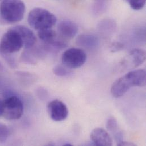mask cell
I'll list each match as a JSON object with an SVG mask.
<instances>
[{"label":"cell","mask_w":146,"mask_h":146,"mask_svg":"<svg viewBox=\"0 0 146 146\" xmlns=\"http://www.w3.org/2000/svg\"><path fill=\"white\" fill-rule=\"evenodd\" d=\"M146 82V73L145 70H133L114 82L110 89L111 93L113 97L119 98L132 87L145 86Z\"/></svg>","instance_id":"6da1fadb"},{"label":"cell","mask_w":146,"mask_h":146,"mask_svg":"<svg viewBox=\"0 0 146 146\" xmlns=\"http://www.w3.org/2000/svg\"><path fill=\"white\" fill-rule=\"evenodd\" d=\"M25 11V5L22 0H3L0 4L1 18L9 23L20 22Z\"/></svg>","instance_id":"7a4b0ae2"},{"label":"cell","mask_w":146,"mask_h":146,"mask_svg":"<svg viewBox=\"0 0 146 146\" xmlns=\"http://www.w3.org/2000/svg\"><path fill=\"white\" fill-rule=\"evenodd\" d=\"M57 22V18L50 11L40 7L33 9L29 14L28 22L33 29L40 30L51 29Z\"/></svg>","instance_id":"3957f363"},{"label":"cell","mask_w":146,"mask_h":146,"mask_svg":"<svg viewBox=\"0 0 146 146\" xmlns=\"http://www.w3.org/2000/svg\"><path fill=\"white\" fill-rule=\"evenodd\" d=\"M23 47V40L19 34L13 28L5 33L0 40V54L10 55Z\"/></svg>","instance_id":"277c9868"},{"label":"cell","mask_w":146,"mask_h":146,"mask_svg":"<svg viewBox=\"0 0 146 146\" xmlns=\"http://www.w3.org/2000/svg\"><path fill=\"white\" fill-rule=\"evenodd\" d=\"M2 102V117L7 120H17L21 118L23 113V104L19 97L11 96Z\"/></svg>","instance_id":"5b68a950"},{"label":"cell","mask_w":146,"mask_h":146,"mask_svg":"<svg viewBox=\"0 0 146 146\" xmlns=\"http://www.w3.org/2000/svg\"><path fill=\"white\" fill-rule=\"evenodd\" d=\"M87 56L81 48H71L66 50L62 56L63 64L69 69H76L86 62Z\"/></svg>","instance_id":"8992f818"},{"label":"cell","mask_w":146,"mask_h":146,"mask_svg":"<svg viewBox=\"0 0 146 146\" xmlns=\"http://www.w3.org/2000/svg\"><path fill=\"white\" fill-rule=\"evenodd\" d=\"M146 60V53L141 49L132 50L123 59L121 65L123 70H132L142 65Z\"/></svg>","instance_id":"52a82bcc"},{"label":"cell","mask_w":146,"mask_h":146,"mask_svg":"<svg viewBox=\"0 0 146 146\" xmlns=\"http://www.w3.org/2000/svg\"><path fill=\"white\" fill-rule=\"evenodd\" d=\"M47 110L52 120L55 122L63 121L68 115V109L66 105L59 100H54L50 102L47 106Z\"/></svg>","instance_id":"ba28073f"},{"label":"cell","mask_w":146,"mask_h":146,"mask_svg":"<svg viewBox=\"0 0 146 146\" xmlns=\"http://www.w3.org/2000/svg\"><path fill=\"white\" fill-rule=\"evenodd\" d=\"M90 139L95 146H111L113 144L110 134L102 128L93 129L90 134Z\"/></svg>","instance_id":"9c48e42d"},{"label":"cell","mask_w":146,"mask_h":146,"mask_svg":"<svg viewBox=\"0 0 146 146\" xmlns=\"http://www.w3.org/2000/svg\"><path fill=\"white\" fill-rule=\"evenodd\" d=\"M21 36L23 42V47L25 49H29L33 47L36 42V38L33 31L29 27L19 25L13 27Z\"/></svg>","instance_id":"30bf717a"},{"label":"cell","mask_w":146,"mask_h":146,"mask_svg":"<svg viewBox=\"0 0 146 146\" xmlns=\"http://www.w3.org/2000/svg\"><path fill=\"white\" fill-rule=\"evenodd\" d=\"M58 31L63 38L70 39L76 36L78 27L74 22L70 20H63L58 24Z\"/></svg>","instance_id":"8fae6325"},{"label":"cell","mask_w":146,"mask_h":146,"mask_svg":"<svg viewBox=\"0 0 146 146\" xmlns=\"http://www.w3.org/2000/svg\"><path fill=\"white\" fill-rule=\"evenodd\" d=\"M76 44L80 47L88 50L96 49L100 44L97 36L93 34H83L77 36L76 40Z\"/></svg>","instance_id":"7c38bea8"},{"label":"cell","mask_w":146,"mask_h":146,"mask_svg":"<svg viewBox=\"0 0 146 146\" xmlns=\"http://www.w3.org/2000/svg\"><path fill=\"white\" fill-rule=\"evenodd\" d=\"M41 50L32 49V48L26 49L21 55V60L26 64L35 65L37 63L38 58H40L43 53Z\"/></svg>","instance_id":"4fadbf2b"},{"label":"cell","mask_w":146,"mask_h":146,"mask_svg":"<svg viewBox=\"0 0 146 146\" xmlns=\"http://www.w3.org/2000/svg\"><path fill=\"white\" fill-rule=\"evenodd\" d=\"M38 36L44 44L52 42L56 39V33L52 29H46L38 31Z\"/></svg>","instance_id":"5bb4252c"},{"label":"cell","mask_w":146,"mask_h":146,"mask_svg":"<svg viewBox=\"0 0 146 146\" xmlns=\"http://www.w3.org/2000/svg\"><path fill=\"white\" fill-rule=\"evenodd\" d=\"M106 129L108 131L114 134L118 131V125L117 119L114 117H111L108 118L106 122Z\"/></svg>","instance_id":"9a60e30c"},{"label":"cell","mask_w":146,"mask_h":146,"mask_svg":"<svg viewBox=\"0 0 146 146\" xmlns=\"http://www.w3.org/2000/svg\"><path fill=\"white\" fill-rule=\"evenodd\" d=\"M54 73L59 77H66L67 76L71 73L69 68L66 66L62 65L56 66L53 69Z\"/></svg>","instance_id":"2e32d148"},{"label":"cell","mask_w":146,"mask_h":146,"mask_svg":"<svg viewBox=\"0 0 146 146\" xmlns=\"http://www.w3.org/2000/svg\"><path fill=\"white\" fill-rule=\"evenodd\" d=\"M10 135V131L8 127L0 123V143H5L8 139Z\"/></svg>","instance_id":"e0dca14e"},{"label":"cell","mask_w":146,"mask_h":146,"mask_svg":"<svg viewBox=\"0 0 146 146\" xmlns=\"http://www.w3.org/2000/svg\"><path fill=\"white\" fill-rule=\"evenodd\" d=\"M106 5L102 1H97L94 4L92 7L93 12L96 15H100L102 14L106 9Z\"/></svg>","instance_id":"ac0fdd59"},{"label":"cell","mask_w":146,"mask_h":146,"mask_svg":"<svg viewBox=\"0 0 146 146\" xmlns=\"http://www.w3.org/2000/svg\"><path fill=\"white\" fill-rule=\"evenodd\" d=\"M130 7L135 10H139L143 8L146 0H128Z\"/></svg>","instance_id":"d6986e66"},{"label":"cell","mask_w":146,"mask_h":146,"mask_svg":"<svg viewBox=\"0 0 146 146\" xmlns=\"http://www.w3.org/2000/svg\"><path fill=\"white\" fill-rule=\"evenodd\" d=\"M115 28V23L110 20H104L100 23V29H102L104 32L105 30L110 31Z\"/></svg>","instance_id":"ffe728a7"},{"label":"cell","mask_w":146,"mask_h":146,"mask_svg":"<svg viewBox=\"0 0 146 146\" xmlns=\"http://www.w3.org/2000/svg\"><path fill=\"white\" fill-rule=\"evenodd\" d=\"M123 48V45L119 42H115L113 43L111 46V51L113 52H118Z\"/></svg>","instance_id":"44dd1931"},{"label":"cell","mask_w":146,"mask_h":146,"mask_svg":"<svg viewBox=\"0 0 146 146\" xmlns=\"http://www.w3.org/2000/svg\"><path fill=\"white\" fill-rule=\"evenodd\" d=\"M117 146H136V145H135L134 143H131V142H125V141H123V142H121V143H118V145H117Z\"/></svg>","instance_id":"7402d4cb"},{"label":"cell","mask_w":146,"mask_h":146,"mask_svg":"<svg viewBox=\"0 0 146 146\" xmlns=\"http://www.w3.org/2000/svg\"><path fill=\"white\" fill-rule=\"evenodd\" d=\"M2 102L1 101H0V117L2 116Z\"/></svg>","instance_id":"603a6c76"},{"label":"cell","mask_w":146,"mask_h":146,"mask_svg":"<svg viewBox=\"0 0 146 146\" xmlns=\"http://www.w3.org/2000/svg\"><path fill=\"white\" fill-rule=\"evenodd\" d=\"M63 146H72L71 144H70V143H67V144H64L63 145Z\"/></svg>","instance_id":"cb8c5ba5"},{"label":"cell","mask_w":146,"mask_h":146,"mask_svg":"<svg viewBox=\"0 0 146 146\" xmlns=\"http://www.w3.org/2000/svg\"><path fill=\"white\" fill-rule=\"evenodd\" d=\"M95 1H104V0H95Z\"/></svg>","instance_id":"d4e9b609"}]
</instances>
